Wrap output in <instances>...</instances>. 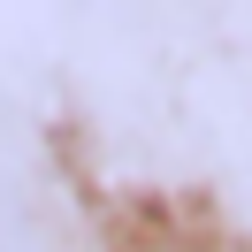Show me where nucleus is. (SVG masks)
Instances as JSON below:
<instances>
[{
  "label": "nucleus",
  "mask_w": 252,
  "mask_h": 252,
  "mask_svg": "<svg viewBox=\"0 0 252 252\" xmlns=\"http://www.w3.org/2000/svg\"><path fill=\"white\" fill-rule=\"evenodd\" d=\"M130 252H237V245L191 229V221H138V245H130Z\"/></svg>",
  "instance_id": "f257e3e1"
}]
</instances>
